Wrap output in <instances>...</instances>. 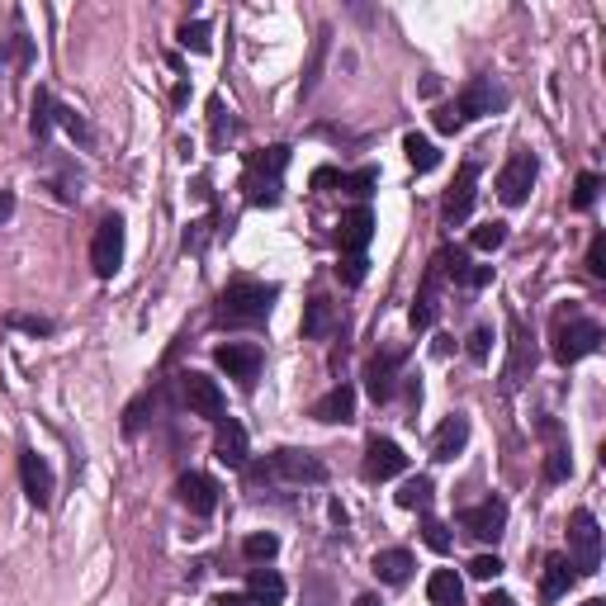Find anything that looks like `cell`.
<instances>
[{
    "label": "cell",
    "mask_w": 606,
    "mask_h": 606,
    "mask_svg": "<svg viewBox=\"0 0 606 606\" xmlns=\"http://www.w3.org/2000/svg\"><path fill=\"white\" fill-rule=\"evenodd\" d=\"M285 166H289V147H266V152H251V157H247V176H242L247 204H256V209L280 204V190H285Z\"/></svg>",
    "instance_id": "1"
},
{
    "label": "cell",
    "mask_w": 606,
    "mask_h": 606,
    "mask_svg": "<svg viewBox=\"0 0 606 606\" xmlns=\"http://www.w3.org/2000/svg\"><path fill=\"white\" fill-rule=\"evenodd\" d=\"M280 299L275 285H261V280H232L218 299V318L223 322H266L270 308Z\"/></svg>",
    "instance_id": "2"
},
{
    "label": "cell",
    "mask_w": 606,
    "mask_h": 606,
    "mask_svg": "<svg viewBox=\"0 0 606 606\" xmlns=\"http://www.w3.org/2000/svg\"><path fill=\"white\" fill-rule=\"evenodd\" d=\"M597 346H602V327L592 318H583V313H559L554 318V360L559 365H578Z\"/></svg>",
    "instance_id": "3"
},
{
    "label": "cell",
    "mask_w": 606,
    "mask_h": 606,
    "mask_svg": "<svg viewBox=\"0 0 606 606\" xmlns=\"http://www.w3.org/2000/svg\"><path fill=\"white\" fill-rule=\"evenodd\" d=\"M266 479H289V483H322L327 479V464L308 450H275L270 464L251 469V483H266Z\"/></svg>",
    "instance_id": "4"
},
{
    "label": "cell",
    "mask_w": 606,
    "mask_h": 606,
    "mask_svg": "<svg viewBox=\"0 0 606 606\" xmlns=\"http://www.w3.org/2000/svg\"><path fill=\"white\" fill-rule=\"evenodd\" d=\"M507 365H502V393H517L535 370V346H531V332L517 313H507Z\"/></svg>",
    "instance_id": "5"
},
{
    "label": "cell",
    "mask_w": 606,
    "mask_h": 606,
    "mask_svg": "<svg viewBox=\"0 0 606 606\" xmlns=\"http://www.w3.org/2000/svg\"><path fill=\"white\" fill-rule=\"evenodd\" d=\"M569 564L573 573H597V564H602V531H597V517L588 507H578L569 517Z\"/></svg>",
    "instance_id": "6"
},
{
    "label": "cell",
    "mask_w": 606,
    "mask_h": 606,
    "mask_svg": "<svg viewBox=\"0 0 606 606\" xmlns=\"http://www.w3.org/2000/svg\"><path fill=\"white\" fill-rule=\"evenodd\" d=\"M90 266H95L100 280H114V270L124 266V218H119V214L100 218L95 242H90Z\"/></svg>",
    "instance_id": "7"
},
{
    "label": "cell",
    "mask_w": 606,
    "mask_h": 606,
    "mask_svg": "<svg viewBox=\"0 0 606 606\" xmlns=\"http://www.w3.org/2000/svg\"><path fill=\"white\" fill-rule=\"evenodd\" d=\"M531 185H535V157L531 152H512L507 166L498 171V199L507 209H517V204H526Z\"/></svg>",
    "instance_id": "8"
},
{
    "label": "cell",
    "mask_w": 606,
    "mask_h": 606,
    "mask_svg": "<svg viewBox=\"0 0 606 606\" xmlns=\"http://www.w3.org/2000/svg\"><path fill=\"white\" fill-rule=\"evenodd\" d=\"M455 109H460V119H483V114H498V109H507V90H502L493 76H474V81L460 90Z\"/></svg>",
    "instance_id": "9"
},
{
    "label": "cell",
    "mask_w": 606,
    "mask_h": 606,
    "mask_svg": "<svg viewBox=\"0 0 606 606\" xmlns=\"http://www.w3.org/2000/svg\"><path fill=\"white\" fill-rule=\"evenodd\" d=\"M408 469V455L398 450V441H389V436H375L370 446H365V460H360V474L370 483H389L398 479Z\"/></svg>",
    "instance_id": "10"
},
{
    "label": "cell",
    "mask_w": 606,
    "mask_h": 606,
    "mask_svg": "<svg viewBox=\"0 0 606 606\" xmlns=\"http://www.w3.org/2000/svg\"><path fill=\"white\" fill-rule=\"evenodd\" d=\"M214 360L218 370H228V379H237V384H256V375H261V346H251V341H223Z\"/></svg>",
    "instance_id": "11"
},
{
    "label": "cell",
    "mask_w": 606,
    "mask_h": 606,
    "mask_svg": "<svg viewBox=\"0 0 606 606\" xmlns=\"http://www.w3.org/2000/svg\"><path fill=\"white\" fill-rule=\"evenodd\" d=\"M460 521H464V531L474 535V540H502V531H507V502H502V498H483L479 507H469Z\"/></svg>",
    "instance_id": "12"
},
{
    "label": "cell",
    "mask_w": 606,
    "mask_h": 606,
    "mask_svg": "<svg viewBox=\"0 0 606 606\" xmlns=\"http://www.w3.org/2000/svg\"><path fill=\"white\" fill-rule=\"evenodd\" d=\"M19 479H24V498L34 502V507H48V502H53V469H48L43 455L24 450V455H19Z\"/></svg>",
    "instance_id": "13"
},
{
    "label": "cell",
    "mask_w": 606,
    "mask_h": 606,
    "mask_svg": "<svg viewBox=\"0 0 606 606\" xmlns=\"http://www.w3.org/2000/svg\"><path fill=\"white\" fill-rule=\"evenodd\" d=\"M176 498L195 512V517H214L218 507V483L209 474H180L176 479Z\"/></svg>",
    "instance_id": "14"
},
{
    "label": "cell",
    "mask_w": 606,
    "mask_h": 606,
    "mask_svg": "<svg viewBox=\"0 0 606 606\" xmlns=\"http://www.w3.org/2000/svg\"><path fill=\"white\" fill-rule=\"evenodd\" d=\"M474 185H479V166H474V161H464L460 176H455V185L446 190V204H441L446 223H464V218H469V209H474Z\"/></svg>",
    "instance_id": "15"
},
{
    "label": "cell",
    "mask_w": 606,
    "mask_h": 606,
    "mask_svg": "<svg viewBox=\"0 0 606 606\" xmlns=\"http://www.w3.org/2000/svg\"><path fill=\"white\" fill-rule=\"evenodd\" d=\"M180 389H185V403H190V412L209 417V422H218V417H223V389H218L209 375H195V370H190Z\"/></svg>",
    "instance_id": "16"
},
{
    "label": "cell",
    "mask_w": 606,
    "mask_h": 606,
    "mask_svg": "<svg viewBox=\"0 0 606 606\" xmlns=\"http://www.w3.org/2000/svg\"><path fill=\"white\" fill-rule=\"evenodd\" d=\"M370 237H375V214L365 209V204H356L351 214L341 218V232H337V242L346 256H365V247H370Z\"/></svg>",
    "instance_id": "17"
},
{
    "label": "cell",
    "mask_w": 606,
    "mask_h": 606,
    "mask_svg": "<svg viewBox=\"0 0 606 606\" xmlns=\"http://www.w3.org/2000/svg\"><path fill=\"white\" fill-rule=\"evenodd\" d=\"M214 455L228 464V469H247V431H242V422H232V417H218Z\"/></svg>",
    "instance_id": "18"
},
{
    "label": "cell",
    "mask_w": 606,
    "mask_h": 606,
    "mask_svg": "<svg viewBox=\"0 0 606 606\" xmlns=\"http://www.w3.org/2000/svg\"><path fill=\"white\" fill-rule=\"evenodd\" d=\"M398 365H403V351H384V356L370 360L365 379H370V398L375 403H389L393 398V389H398Z\"/></svg>",
    "instance_id": "19"
},
{
    "label": "cell",
    "mask_w": 606,
    "mask_h": 606,
    "mask_svg": "<svg viewBox=\"0 0 606 606\" xmlns=\"http://www.w3.org/2000/svg\"><path fill=\"white\" fill-rule=\"evenodd\" d=\"M464 446H469V417H464V412H455V417H446V422H441L436 441H431V455H436V460H455Z\"/></svg>",
    "instance_id": "20"
},
{
    "label": "cell",
    "mask_w": 606,
    "mask_h": 606,
    "mask_svg": "<svg viewBox=\"0 0 606 606\" xmlns=\"http://www.w3.org/2000/svg\"><path fill=\"white\" fill-rule=\"evenodd\" d=\"M313 417L318 422H351L356 417V389L351 384H337L332 393H322L318 403H313Z\"/></svg>",
    "instance_id": "21"
},
{
    "label": "cell",
    "mask_w": 606,
    "mask_h": 606,
    "mask_svg": "<svg viewBox=\"0 0 606 606\" xmlns=\"http://www.w3.org/2000/svg\"><path fill=\"white\" fill-rule=\"evenodd\" d=\"M573 578H578V573H573L569 559H564V554H550V559H545V573H540V602H559V597L573 588Z\"/></svg>",
    "instance_id": "22"
},
{
    "label": "cell",
    "mask_w": 606,
    "mask_h": 606,
    "mask_svg": "<svg viewBox=\"0 0 606 606\" xmlns=\"http://www.w3.org/2000/svg\"><path fill=\"white\" fill-rule=\"evenodd\" d=\"M441 256L431 261V270H427V280H422V294H417V303H412V327L417 332H427L431 322H436V285H441Z\"/></svg>",
    "instance_id": "23"
},
{
    "label": "cell",
    "mask_w": 606,
    "mask_h": 606,
    "mask_svg": "<svg viewBox=\"0 0 606 606\" xmlns=\"http://www.w3.org/2000/svg\"><path fill=\"white\" fill-rule=\"evenodd\" d=\"M247 597H251V606H280L285 602V578L275 569H251Z\"/></svg>",
    "instance_id": "24"
},
{
    "label": "cell",
    "mask_w": 606,
    "mask_h": 606,
    "mask_svg": "<svg viewBox=\"0 0 606 606\" xmlns=\"http://www.w3.org/2000/svg\"><path fill=\"white\" fill-rule=\"evenodd\" d=\"M427 597L431 606H464V583L455 569H436L427 578Z\"/></svg>",
    "instance_id": "25"
},
{
    "label": "cell",
    "mask_w": 606,
    "mask_h": 606,
    "mask_svg": "<svg viewBox=\"0 0 606 606\" xmlns=\"http://www.w3.org/2000/svg\"><path fill=\"white\" fill-rule=\"evenodd\" d=\"M412 569H417V564H412L408 550H379L375 554V573L389 583V588H403V583L412 578Z\"/></svg>",
    "instance_id": "26"
},
{
    "label": "cell",
    "mask_w": 606,
    "mask_h": 606,
    "mask_svg": "<svg viewBox=\"0 0 606 606\" xmlns=\"http://www.w3.org/2000/svg\"><path fill=\"white\" fill-rule=\"evenodd\" d=\"M332 327H337V308H332V303L327 299H308L303 303V337H327V332H332Z\"/></svg>",
    "instance_id": "27"
},
{
    "label": "cell",
    "mask_w": 606,
    "mask_h": 606,
    "mask_svg": "<svg viewBox=\"0 0 606 606\" xmlns=\"http://www.w3.org/2000/svg\"><path fill=\"white\" fill-rule=\"evenodd\" d=\"M403 152H408V161H412V171H417V176H427V171H436V166H441V152H436V143H431V138H422V133H408V138H403Z\"/></svg>",
    "instance_id": "28"
},
{
    "label": "cell",
    "mask_w": 606,
    "mask_h": 606,
    "mask_svg": "<svg viewBox=\"0 0 606 606\" xmlns=\"http://www.w3.org/2000/svg\"><path fill=\"white\" fill-rule=\"evenodd\" d=\"M431 493H436V488H431V479H422V474H417V479H408L403 488H398V507H408V512H427Z\"/></svg>",
    "instance_id": "29"
},
{
    "label": "cell",
    "mask_w": 606,
    "mask_h": 606,
    "mask_svg": "<svg viewBox=\"0 0 606 606\" xmlns=\"http://www.w3.org/2000/svg\"><path fill=\"white\" fill-rule=\"evenodd\" d=\"M502 242H507V223L502 218H488V223H479V228L469 232V247L474 251H498Z\"/></svg>",
    "instance_id": "30"
},
{
    "label": "cell",
    "mask_w": 606,
    "mask_h": 606,
    "mask_svg": "<svg viewBox=\"0 0 606 606\" xmlns=\"http://www.w3.org/2000/svg\"><path fill=\"white\" fill-rule=\"evenodd\" d=\"M242 554H247L251 564H266V559H275V554H280V535H270V531L247 535V540H242Z\"/></svg>",
    "instance_id": "31"
},
{
    "label": "cell",
    "mask_w": 606,
    "mask_h": 606,
    "mask_svg": "<svg viewBox=\"0 0 606 606\" xmlns=\"http://www.w3.org/2000/svg\"><path fill=\"white\" fill-rule=\"evenodd\" d=\"M597 190H602V176H597V171H583L578 185H573V209H578V214H588L592 204H597Z\"/></svg>",
    "instance_id": "32"
},
{
    "label": "cell",
    "mask_w": 606,
    "mask_h": 606,
    "mask_svg": "<svg viewBox=\"0 0 606 606\" xmlns=\"http://www.w3.org/2000/svg\"><path fill=\"white\" fill-rule=\"evenodd\" d=\"M327 29H322L318 38H313V57H308V72H303V95H313V86H318V72H322V57H327Z\"/></svg>",
    "instance_id": "33"
},
{
    "label": "cell",
    "mask_w": 606,
    "mask_h": 606,
    "mask_svg": "<svg viewBox=\"0 0 606 606\" xmlns=\"http://www.w3.org/2000/svg\"><path fill=\"white\" fill-rule=\"evenodd\" d=\"M180 48H190V53H209L214 43H209V24H180Z\"/></svg>",
    "instance_id": "34"
},
{
    "label": "cell",
    "mask_w": 606,
    "mask_h": 606,
    "mask_svg": "<svg viewBox=\"0 0 606 606\" xmlns=\"http://www.w3.org/2000/svg\"><path fill=\"white\" fill-rule=\"evenodd\" d=\"M303 606H337L332 602V583H327L322 573H313V578L303 583Z\"/></svg>",
    "instance_id": "35"
},
{
    "label": "cell",
    "mask_w": 606,
    "mask_h": 606,
    "mask_svg": "<svg viewBox=\"0 0 606 606\" xmlns=\"http://www.w3.org/2000/svg\"><path fill=\"white\" fill-rule=\"evenodd\" d=\"M569 474H573L569 450H564V446H554V450H550V460H545V479H550V483H564Z\"/></svg>",
    "instance_id": "36"
},
{
    "label": "cell",
    "mask_w": 606,
    "mask_h": 606,
    "mask_svg": "<svg viewBox=\"0 0 606 606\" xmlns=\"http://www.w3.org/2000/svg\"><path fill=\"white\" fill-rule=\"evenodd\" d=\"M341 185H346L356 199H365L379 185V171H375V166H365V171H356V176H341Z\"/></svg>",
    "instance_id": "37"
},
{
    "label": "cell",
    "mask_w": 606,
    "mask_h": 606,
    "mask_svg": "<svg viewBox=\"0 0 606 606\" xmlns=\"http://www.w3.org/2000/svg\"><path fill=\"white\" fill-rule=\"evenodd\" d=\"M422 540H427V545H431L436 554H446V550H450V531H446V526H441L436 517H422Z\"/></svg>",
    "instance_id": "38"
},
{
    "label": "cell",
    "mask_w": 606,
    "mask_h": 606,
    "mask_svg": "<svg viewBox=\"0 0 606 606\" xmlns=\"http://www.w3.org/2000/svg\"><path fill=\"white\" fill-rule=\"evenodd\" d=\"M498 573H502V559H498V554H479V559L469 564V578H479V583H493Z\"/></svg>",
    "instance_id": "39"
},
{
    "label": "cell",
    "mask_w": 606,
    "mask_h": 606,
    "mask_svg": "<svg viewBox=\"0 0 606 606\" xmlns=\"http://www.w3.org/2000/svg\"><path fill=\"white\" fill-rule=\"evenodd\" d=\"M488 351H493V332H488V327H474V332H469V360H488Z\"/></svg>",
    "instance_id": "40"
},
{
    "label": "cell",
    "mask_w": 606,
    "mask_h": 606,
    "mask_svg": "<svg viewBox=\"0 0 606 606\" xmlns=\"http://www.w3.org/2000/svg\"><path fill=\"white\" fill-rule=\"evenodd\" d=\"M48 124H53V100L38 90V100H34V138H43V133H48Z\"/></svg>",
    "instance_id": "41"
},
{
    "label": "cell",
    "mask_w": 606,
    "mask_h": 606,
    "mask_svg": "<svg viewBox=\"0 0 606 606\" xmlns=\"http://www.w3.org/2000/svg\"><path fill=\"white\" fill-rule=\"evenodd\" d=\"M588 270L597 275V280H606V237L602 232L592 237V247H588Z\"/></svg>",
    "instance_id": "42"
},
{
    "label": "cell",
    "mask_w": 606,
    "mask_h": 606,
    "mask_svg": "<svg viewBox=\"0 0 606 606\" xmlns=\"http://www.w3.org/2000/svg\"><path fill=\"white\" fill-rule=\"evenodd\" d=\"M455 280H460L464 289H483L488 280H493V266H464L460 275H455Z\"/></svg>",
    "instance_id": "43"
},
{
    "label": "cell",
    "mask_w": 606,
    "mask_h": 606,
    "mask_svg": "<svg viewBox=\"0 0 606 606\" xmlns=\"http://www.w3.org/2000/svg\"><path fill=\"white\" fill-rule=\"evenodd\" d=\"M10 327H24V332H34V337L53 332V322L48 318H29V313H10Z\"/></svg>",
    "instance_id": "44"
},
{
    "label": "cell",
    "mask_w": 606,
    "mask_h": 606,
    "mask_svg": "<svg viewBox=\"0 0 606 606\" xmlns=\"http://www.w3.org/2000/svg\"><path fill=\"white\" fill-rule=\"evenodd\" d=\"M436 128H441V133H460V128H464L460 109H455V105H441V109H436Z\"/></svg>",
    "instance_id": "45"
},
{
    "label": "cell",
    "mask_w": 606,
    "mask_h": 606,
    "mask_svg": "<svg viewBox=\"0 0 606 606\" xmlns=\"http://www.w3.org/2000/svg\"><path fill=\"white\" fill-rule=\"evenodd\" d=\"M337 270H341V280H346V285H360V280H365V256H346Z\"/></svg>",
    "instance_id": "46"
},
{
    "label": "cell",
    "mask_w": 606,
    "mask_h": 606,
    "mask_svg": "<svg viewBox=\"0 0 606 606\" xmlns=\"http://www.w3.org/2000/svg\"><path fill=\"white\" fill-rule=\"evenodd\" d=\"M10 214H15V195H10V190H0V228L10 223Z\"/></svg>",
    "instance_id": "47"
},
{
    "label": "cell",
    "mask_w": 606,
    "mask_h": 606,
    "mask_svg": "<svg viewBox=\"0 0 606 606\" xmlns=\"http://www.w3.org/2000/svg\"><path fill=\"white\" fill-rule=\"evenodd\" d=\"M214 606H251V597H237V592H223V597H214Z\"/></svg>",
    "instance_id": "48"
},
{
    "label": "cell",
    "mask_w": 606,
    "mask_h": 606,
    "mask_svg": "<svg viewBox=\"0 0 606 606\" xmlns=\"http://www.w3.org/2000/svg\"><path fill=\"white\" fill-rule=\"evenodd\" d=\"M332 180H337V171H332V166H322V171H313V185H332Z\"/></svg>",
    "instance_id": "49"
},
{
    "label": "cell",
    "mask_w": 606,
    "mask_h": 606,
    "mask_svg": "<svg viewBox=\"0 0 606 606\" xmlns=\"http://www.w3.org/2000/svg\"><path fill=\"white\" fill-rule=\"evenodd\" d=\"M483 606H517V602H512L507 592H488V602H483Z\"/></svg>",
    "instance_id": "50"
},
{
    "label": "cell",
    "mask_w": 606,
    "mask_h": 606,
    "mask_svg": "<svg viewBox=\"0 0 606 606\" xmlns=\"http://www.w3.org/2000/svg\"><path fill=\"white\" fill-rule=\"evenodd\" d=\"M356 606H379V597H370V592H365V597H356Z\"/></svg>",
    "instance_id": "51"
},
{
    "label": "cell",
    "mask_w": 606,
    "mask_h": 606,
    "mask_svg": "<svg viewBox=\"0 0 606 606\" xmlns=\"http://www.w3.org/2000/svg\"><path fill=\"white\" fill-rule=\"evenodd\" d=\"M583 606H606V602H602V597H588V602H583Z\"/></svg>",
    "instance_id": "52"
}]
</instances>
